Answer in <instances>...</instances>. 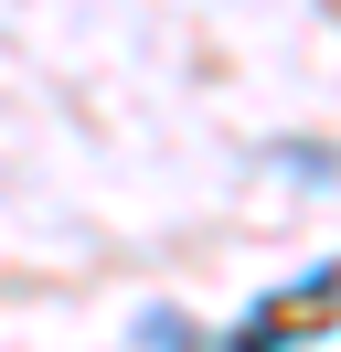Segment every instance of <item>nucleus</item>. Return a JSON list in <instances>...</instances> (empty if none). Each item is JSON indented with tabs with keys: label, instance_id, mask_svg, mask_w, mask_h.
<instances>
[{
	"label": "nucleus",
	"instance_id": "nucleus-1",
	"mask_svg": "<svg viewBox=\"0 0 341 352\" xmlns=\"http://www.w3.org/2000/svg\"><path fill=\"white\" fill-rule=\"evenodd\" d=\"M277 171H298V182H331V171H341V150H320V139H288V150H277Z\"/></svg>",
	"mask_w": 341,
	"mask_h": 352
}]
</instances>
